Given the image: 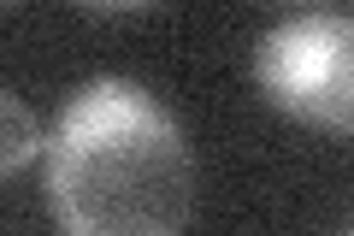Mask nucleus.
<instances>
[{"label": "nucleus", "mask_w": 354, "mask_h": 236, "mask_svg": "<svg viewBox=\"0 0 354 236\" xmlns=\"http://www.w3.org/2000/svg\"><path fill=\"white\" fill-rule=\"evenodd\" d=\"M41 183L71 236H171L195 207V154L142 83L88 77L48 130Z\"/></svg>", "instance_id": "obj_1"}, {"label": "nucleus", "mask_w": 354, "mask_h": 236, "mask_svg": "<svg viewBox=\"0 0 354 236\" xmlns=\"http://www.w3.org/2000/svg\"><path fill=\"white\" fill-rule=\"evenodd\" d=\"M254 83L283 118L354 136V12H295L254 48Z\"/></svg>", "instance_id": "obj_2"}, {"label": "nucleus", "mask_w": 354, "mask_h": 236, "mask_svg": "<svg viewBox=\"0 0 354 236\" xmlns=\"http://www.w3.org/2000/svg\"><path fill=\"white\" fill-rule=\"evenodd\" d=\"M0 112H6V148H0V172L12 177V172H18L24 160H36V154L48 148V136L36 130V118H30V107H24V100L12 95V89H6V100H0Z\"/></svg>", "instance_id": "obj_3"}, {"label": "nucleus", "mask_w": 354, "mask_h": 236, "mask_svg": "<svg viewBox=\"0 0 354 236\" xmlns=\"http://www.w3.org/2000/svg\"><path fill=\"white\" fill-rule=\"evenodd\" d=\"M77 6H88V12H142L153 0H77Z\"/></svg>", "instance_id": "obj_4"}]
</instances>
